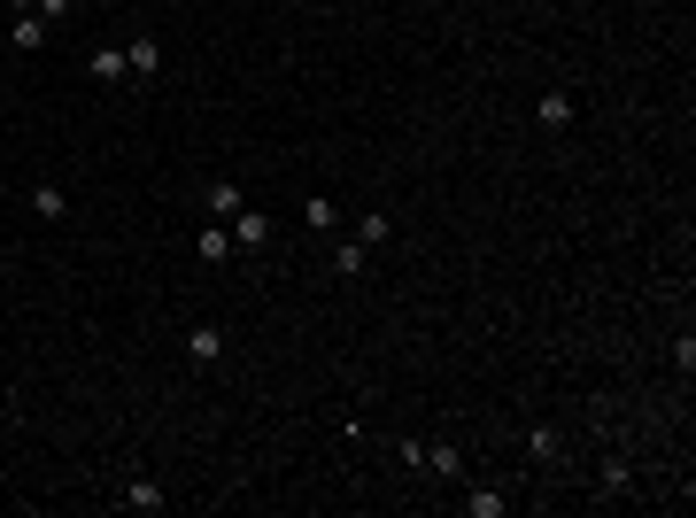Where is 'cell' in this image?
I'll return each instance as SVG.
<instances>
[{"mask_svg": "<svg viewBox=\"0 0 696 518\" xmlns=\"http://www.w3.org/2000/svg\"><path fill=\"white\" fill-rule=\"evenodd\" d=\"M418 472H434V480H464V449L434 441V449H418Z\"/></svg>", "mask_w": 696, "mask_h": 518, "instance_id": "obj_4", "label": "cell"}, {"mask_svg": "<svg viewBox=\"0 0 696 518\" xmlns=\"http://www.w3.org/2000/svg\"><path fill=\"white\" fill-rule=\"evenodd\" d=\"M171 495L155 488V480H124V511H163Z\"/></svg>", "mask_w": 696, "mask_h": 518, "instance_id": "obj_11", "label": "cell"}, {"mask_svg": "<svg viewBox=\"0 0 696 518\" xmlns=\"http://www.w3.org/2000/svg\"><path fill=\"white\" fill-rule=\"evenodd\" d=\"M356 240H364V248H387V240H395V217H387V209H364V217H356Z\"/></svg>", "mask_w": 696, "mask_h": 518, "instance_id": "obj_10", "label": "cell"}, {"mask_svg": "<svg viewBox=\"0 0 696 518\" xmlns=\"http://www.w3.org/2000/svg\"><path fill=\"white\" fill-rule=\"evenodd\" d=\"M604 495H635V472H627V464H604Z\"/></svg>", "mask_w": 696, "mask_h": 518, "instance_id": "obj_17", "label": "cell"}, {"mask_svg": "<svg viewBox=\"0 0 696 518\" xmlns=\"http://www.w3.org/2000/svg\"><path fill=\"white\" fill-rule=\"evenodd\" d=\"M0 8H8V16H39V0H0Z\"/></svg>", "mask_w": 696, "mask_h": 518, "instance_id": "obj_19", "label": "cell"}, {"mask_svg": "<svg viewBox=\"0 0 696 518\" xmlns=\"http://www.w3.org/2000/svg\"><path fill=\"white\" fill-rule=\"evenodd\" d=\"M8 39H16V55H39V47L55 39V24H47V16H16V24H8Z\"/></svg>", "mask_w": 696, "mask_h": 518, "instance_id": "obj_5", "label": "cell"}, {"mask_svg": "<svg viewBox=\"0 0 696 518\" xmlns=\"http://www.w3.org/2000/svg\"><path fill=\"white\" fill-rule=\"evenodd\" d=\"M534 124H542V132H565V124H573V101H565V93H542V101H534Z\"/></svg>", "mask_w": 696, "mask_h": 518, "instance_id": "obj_8", "label": "cell"}, {"mask_svg": "<svg viewBox=\"0 0 696 518\" xmlns=\"http://www.w3.org/2000/svg\"><path fill=\"white\" fill-rule=\"evenodd\" d=\"M186 364H225V325H186Z\"/></svg>", "mask_w": 696, "mask_h": 518, "instance_id": "obj_2", "label": "cell"}, {"mask_svg": "<svg viewBox=\"0 0 696 518\" xmlns=\"http://www.w3.org/2000/svg\"><path fill=\"white\" fill-rule=\"evenodd\" d=\"M225 232H232V248H240V256H256V248H271V217H263V209H232L225 217Z\"/></svg>", "mask_w": 696, "mask_h": 518, "instance_id": "obj_1", "label": "cell"}, {"mask_svg": "<svg viewBox=\"0 0 696 518\" xmlns=\"http://www.w3.org/2000/svg\"><path fill=\"white\" fill-rule=\"evenodd\" d=\"M202 194H209V217H217V225H225L232 209H240V186H232V178H209Z\"/></svg>", "mask_w": 696, "mask_h": 518, "instance_id": "obj_12", "label": "cell"}, {"mask_svg": "<svg viewBox=\"0 0 696 518\" xmlns=\"http://www.w3.org/2000/svg\"><path fill=\"white\" fill-rule=\"evenodd\" d=\"M86 70L101 78V86H124V78H132V70H124V47H93V55H86Z\"/></svg>", "mask_w": 696, "mask_h": 518, "instance_id": "obj_7", "label": "cell"}, {"mask_svg": "<svg viewBox=\"0 0 696 518\" xmlns=\"http://www.w3.org/2000/svg\"><path fill=\"white\" fill-rule=\"evenodd\" d=\"M194 256H202V263H232L240 248H232V232H225V225H202V232H194Z\"/></svg>", "mask_w": 696, "mask_h": 518, "instance_id": "obj_6", "label": "cell"}, {"mask_svg": "<svg viewBox=\"0 0 696 518\" xmlns=\"http://www.w3.org/2000/svg\"><path fill=\"white\" fill-rule=\"evenodd\" d=\"M39 16H47V24H70V16H78V0H39Z\"/></svg>", "mask_w": 696, "mask_h": 518, "instance_id": "obj_18", "label": "cell"}, {"mask_svg": "<svg viewBox=\"0 0 696 518\" xmlns=\"http://www.w3.org/2000/svg\"><path fill=\"white\" fill-rule=\"evenodd\" d=\"M31 217L62 225V217H70V194H62V186H31Z\"/></svg>", "mask_w": 696, "mask_h": 518, "instance_id": "obj_9", "label": "cell"}, {"mask_svg": "<svg viewBox=\"0 0 696 518\" xmlns=\"http://www.w3.org/2000/svg\"><path fill=\"white\" fill-rule=\"evenodd\" d=\"M464 511H472V518H503V511H511V495H495V488H472V495H464Z\"/></svg>", "mask_w": 696, "mask_h": 518, "instance_id": "obj_14", "label": "cell"}, {"mask_svg": "<svg viewBox=\"0 0 696 518\" xmlns=\"http://www.w3.org/2000/svg\"><path fill=\"white\" fill-rule=\"evenodd\" d=\"M526 457H534V464H557V457H565L557 426H534V433H526Z\"/></svg>", "mask_w": 696, "mask_h": 518, "instance_id": "obj_13", "label": "cell"}, {"mask_svg": "<svg viewBox=\"0 0 696 518\" xmlns=\"http://www.w3.org/2000/svg\"><path fill=\"white\" fill-rule=\"evenodd\" d=\"M333 271H341V279H356V271H364V240H341V248H333Z\"/></svg>", "mask_w": 696, "mask_h": 518, "instance_id": "obj_16", "label": "cell"}, {"mask_svg": "<svg viewBox=\"0 0 696 518\" xmlns=\"http://www.w3.org/2000/svg\"><path fill=\"white\" fill-rule=\"evenodd\" d=\"M124 70H132V78H155V70H163V39H155V31H140V39L124 47Z\"/></svg>", "mask_w": 696, "mask_h": 518, "instance_id": "obj_3", "label": "cell"}, {"mask_svg": "<svg viewBox=\"0 0 696 518\" xmlns=\"http://www.w3.org/2000/svg\"><path fill=\"white\" fill-rule=\"evenodd\" d=\"M302 225H310V232H333V225H341V209L325 202V194H310V202H302Z\"/></svg>", "mask_w": 696, "mask_h": 518, "instance_id": "obj_15", "label": "cell"}]
</instances>
